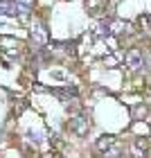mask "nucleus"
I'll return each mask as SVG.
<instances>
[{
	"mask_svg": "<svg viewBox=\"0 0 151 158\" xmlns=\"http://www.w3.org/2000/svg\"><path fill=\"white\" fill-rule=\"evenodd\" d=\"M149 66H151V56H149Z\"/></svg>",
	"mask_w": 151,
	"mask_h": 158,
	"instance_id": "nucleus-5",
	"label": "nucleus"
},
{
	"mask_svg": "<svg viewBox=\"0 0 151 158\" xmlns=\"http://www.w3.org/2000/svg\"><path fill=\"white\" fill-rule=\"evenodd\" d=\"M111 145H113V135H102V140H97V149H99V152L108 149Z\"/></svg>",
	"mask_w": 151,
	"mask_h": 158,
	"instance_id": "nucleus-4",
	"label": "nucleus"
},
{
	"mask_svg": "<svg viewBox=\"0 0 151 158\" xmlns=\"http://www.w3.org/2000/svg\"><path fill=\"white\" fill-rule=\"evenodd\" d=\"M0 14H18V5L14 0H0Z\"/></svg>",
	"mask_w": 151,
	"mask_h": 158,
	"instance_id": "nucleus-3",
	"label": "nucleus"
},
{
	"mask_svg": "<svg viewBox=\"0 0 151 158\" xmlns=\"http://www.w3.org/2000/svg\"><path fill=\"white\" fill-rule=\"evenodd\" d=\"M70 127H72V129H75V131H77L79 135L88 133V129H90V124H88V120H84V118H75L72 122H70Z\"/></svg>",
	"mask_w": 151,
	"mask_h": 158,
	"instance_id": "nucleus-1",
	"label": "nucleus"
},
{
	"mask_svg": "<svg viewBox=\"0 0 151 158\" xmlns=\"http://www.w3.org/2000/svg\"><path fill=\"white\" fill-rule=\"evenodd\" d=\"M126 63H129V68H140V66H142V54H140V50H131V52L126 54Z\"/></svg>",
	"mask_w": 151,
	"mask_h": 158,
	"instance_id": "nucleus-2",
	"label": "nucleus"
}]
</instances>
